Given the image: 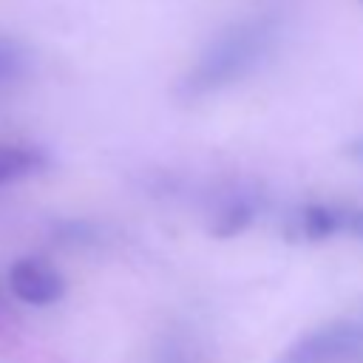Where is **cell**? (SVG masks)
Segmentation results:
<instances>
[{
    "mask_svg": "<svg viewBox=\"0 0 363 363\" xmlns=\"http://www.w3.org/2000/svg\"><path fill=\"white\" fill-rule=\"evenodd\" d=\"M9 289L20 303L51 306L65 295V278L43 258H17L9 267Z\"/></svg>",
    "mask_w": 363,
    "mask_h": 363,
    "instance_id": "3957f363",
    "label": "cell"
},
{
    "mask_svg": "<svg viewBox=\"0 0 363 363\" xmlns=\"http://www.w3.org/2000/svg\"><path fill=\"white\" fill-rule=\"evenodd\" d=\"M346 150H349L354 159H360V162H363V142H357V145H349Z\"/></svg>",
    "mask_w": 363,
    "mask_h": 363,
    "instance_id": "9c48e42d",
    "label": "cell"
},
{
    "mask_svg": "<svg viewBox=\"0 0 363 363\" xmlns=\"http://www.w3.org/2000/svg\"><path fill=\"white\" fill-rule=\"evenodd\" d=\"M343 224V207L332 204H303L289 218V238L298 241H326L340 233Z\"/></svg>",
    "mask_w": 363,
    "mask_h": 363,
    "instance_id": "277c9868",
    "label": "cell"
},
{
    "mask_svg": "<svg viewBox=\"0 0 363 363\" xmlns=\"http://www.w3.org/2000/svg\"><path fill=\"white\" fill-rule=\"evenodd\" d=\"M45 167V153L31 145H0V184L26 179Z\"/></svg>",
    "mask_w": 363,
    "mask_h": 363,
    "instance_id": "8992f818",
    "label": "cell"
},
{
    "mask_svg": "<svg viewBox=\"0 0 363 363\" xmlns=\"http://www.w3.org/2000/svg\"><path fill=\"white\" fill-rule=\"evenodd\" d=\"M340 233H349V235L363 241V210H343Z\"/></svg>",
    "mask_w": 363,
    "mask_h": 363,
    "instance_id": "52a82bcc",
    "label": "cell"
},
{
    "mask_svg": "<svg viewBox=\"0 0 363 363\" xmlns=\"http://www.w3.org/2000/svg\"><path fill=\"white\" fill-rule=\"evenodd\" d=\"M11 71V54H6V51H0V79L6 77Z\"/></svg>",
    "mask_w": 363,
    "mask_h": 363,
    "instance_id": "ba28073f",
    "label": "cell"
},
{
    "mask_svg": "<svg viewBox=\"0 0 363 363\" xmlns=\"http://www.w3.org/2000/svg\"><path fill=\"white\" fill-rule=\"evenodd\" d=\"M281 40V20L275 14H250L221 28L193 60L176 82V99H210L252 74H258L275 54Z\"/></svg>",
    "mask_w": 363,
    "mask_h": 363,
    "instance_id": "6da1fadb",
    "label": "cell"
},
{
    "mask_svg": "<svg viewBox=\"0 0 363 363\" xmlns=\"http://www.w3.org/2000/svg\"><path fill=\"white\" fill-rule=\"evenodd\" d=\"M0 329H3V320H0Z\"/></svg>",
    "mask_w": 363,
    "mask_h": 363,
    "instance_id": "30bf717a",
    "label": "cell"
},
{
    "mask_svg": "<svg viewBox=\"0 0 363 363\" xmlns=\"http://www.w3.org/2000/svg\"><path fill=\"white\" fill-rule=\"evenodd\" d=\"M255 216H258V196H255V193H250V196L235 193V196H230V199L216 210L213 224H210V233H213L216 238L238 235V233H244V230L255 221Z\"/></svg>",
    "mask_w": 363,
    "mask_h": 363,
    "instance_id": "5b68a950",
    "label": "cell"
},
{
    "mask_svg": "<svg viewBox=\"0 0 363 363\" xmlns=\"http://www.w3.org/2000/svg\"><path fill=\"white\" fill-rule=\"evenodd\" d=\"M357 357H363V315H343L295 337L275 363H349Z\"/></svg>",
    "mask_w": 363,
    "mask_h": 363,
    "instance_id": "7a4b0ae2",
    "label": "cell"
}]
</instances>
